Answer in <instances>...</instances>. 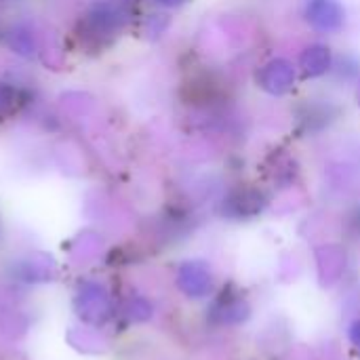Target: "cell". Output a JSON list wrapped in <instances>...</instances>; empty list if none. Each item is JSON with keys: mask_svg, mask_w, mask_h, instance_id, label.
I'll return each instance as SVG.
<instances>
[{"mask_svg": "<svg viewBox=\"0 0 360 360\" xmlns=\"http://www.w3.org/2000/svg\"><path fill=\"white\" fill-rule=\"evenodd\" d=\"M133 8L127 0H103L95 4L82 21L84 36L101 42L116 36L131 19Z\"/></svg>", "mask_w": 360, "mask_h": 360, "instance_id": "6da1fadb", "label": "cell"}, {"mask_svg": "<svg viewBox=\"0 0 360 360\" xmlns=\"http://www.w3.org/2000/svg\"><path fill=\"white\" fill-rule=\"evenodd\" d=\"M295 78H297L295 65L285 57H274V59L266 61L255 74L259 89H264L270 95L289 93L295 84Z\"/></svg>", "mask_w": 360, "mask_h": 360, "instance_id": "7a4b0ae2", "label": "cell"}, {"mask_svg": "<svg viewBox=\"0 0 360 360\" xmlns=\"http://www.w3.org/2000/svg\"><path fill=\"white\" fill-rule=\"evenodd\" d=\"M268 205V196L253 186H240L236 190H232L224 202H221V213L226 217H234V219H247L253 217L257 213L264 211V207Z\"/></svg>", "mask_w": 360, "mask_h": 360, "instance_id": "3957f363", "label": "cell"}, {"mask_svg": "<svg viewBox=\"0 0 360 360\" xmlns=\"http://www.w3.org/2000/svg\"><path fill=\"white\" fill-rule=\"evenodd\" d=\"M306 21L323 34H335L346 25V8L340 0H308Z\"/></svg>", "mask_w": 360, "mask_h": 360, "instance_id": "277c9868", "label": "cell"}, {"mask_svg": "<svg viewBox=\"0 0 360 360\" xmlns=\"http://www.w3.org/2000/svg\"><path fill=\"white\" fill-rule=\"evenodd\" d=\"M300 68L306 78H321L333 68V53L327 44H308L300 55Z\"/></svg>", "mask_w": 360, "mask_h": 360, "instance_id": "5b68a950", "label": "cell"}, {"mask_svg": "<svg viewBox=\"0 0 360 360\" xmlns=\"http://www.w3.org/2000/svg\"><path fill=\"white\" fill-rule=\"evenodd\" d=\"M335 116V110L327 103V105H316V103H308L304 108V112L300 114V127L306 133H314L325 129Z\"/></svg>", "mask_w": 360, "mask_h": 360, "instance_id": "8992f818", "label": "cell"}, {"mask_svg": "<svg viewBox=\"0 0 360 360\" xmlns=\"http://www.w3.org/2000/svg\"><path fill=\"white\" fill-rule=\"evenodd\" d=\"M17 101H19L17 91H15L11 84L0 82V118H2V116H8L11 112H15Z\"/></svg>", "mask_w": 360, "mask_h": 360, "instance_id": "52a82bcc", "label": "cell"}, {"mask_svg": "<svg viewBox=\"0 0 360 360\" xmlns=\"http://www.w3.org/2000/svg\"><path fill=\"white\" fill-rule=\"evenodd\" d=\"M350 340L360 348V321H356V323L352 325V329H350Z\"/></svg>", "mask_w": 360, "mask_h": 360, "instance_id": "ba28073f", "label": "cell"}, {"mask_svg": "<svg viewBox=\"0 0 360 360\" xmlns=\"http://www.w3.org/2000/svg\"><path fill=\"white\" fill-rule=\"evenodd\" d=\"M350 226H352L356 232H360V207H356V209L352 211V215H350Z\"/></svg>", "mask_w": 360, "mask_h": 360, "instance_id": "9c48e42d", "label": "cell"}, {"mask_svg": "<svg viewBox=\"0 0 360 360\" xmlns=\"http://www.w3.org/2000/svg\"><path fill=\"white\" fill-rule=\"evenodd\" d=\"M154 2H158L160 6H167V8H175V6H181V4H186L188 0H154Z\"/></svg>", "mask_w": 360, "mask_h": 360, "instance_id": "30bf717a", "label": "cell"}]
</instances>
